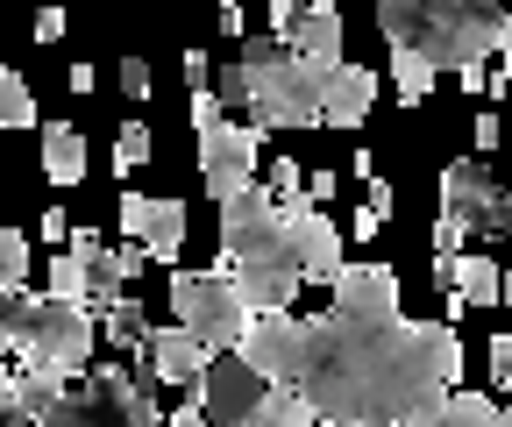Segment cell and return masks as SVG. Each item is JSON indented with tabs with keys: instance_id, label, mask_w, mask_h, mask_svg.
Instances as JSON below:
<instances>
[{
	"instance_id": "obj_1",
	"label": "cell",
	"mask_w": 512,
	"mask_h": 427,
	"mask_svg": "<svg viewBox=\"0 0 512 427\" xmlns=\"http://www.w3.org/2000/svg\"><path fill=\"white\" fill-rule=\"evenodd\" d=\"M463 385V335L448 321H306V385L320 427H406L420 406Z\"/></svg>"
},
{
	"instance_id": "obj_2",
	"label": "cell",
	"mask_w": 512,
	"mask_h": 427,
	"mask_svg": "<svg viewBox=\"0 0 512 427\" xmlns=\"http://www.w3.org/2000/svg\"><path fill=\"white\" fill-rule=\"evenodd\" d=\"M377 29L392 50L427 57L434 72H470L484 57L512 50V15L505 8H470V0H384Z\"/></svg>"
},
{
	"instance_id": "obj_3",
	"label": "cell",
	"mask_w": 512,
	"mask_h": 427,
	"mask_svg": "<svg viewBox=\"0 0 512 427\" xmlns=\"http://www.w3.org/2000/svg\"><path fill=\"white\" fill-rule=\"evenodd\" d=\"M93 349H100V321L93 307H72V299H22V321H15V363H36L50 378H86L93 371Z\"/></svg>"
},
{
	"instance_id": "obj_4",
	"label": "cell",
	"mask_w": 512,
	"mask_h": 427,
	"mask_svg": "<svg viewBox=\"0 0 512 427\" xmlns=\"http://www.w3.org/2000/svg\"><path fill=\"white\" fill-rule=\"evenodd\" d=\"M242 72H249V107H256V136L264 129H313L320 121V72H306L278 36H249L242 43Z\"/></svg>"
},
{
	"instance_id": "obj_5",
	"label": "cell",
	"mask_w": 512,
	"mask_h": 427,
	"mask_svg": "<svg viewBox=\"0 0 512 427\" xmlns=\"http://www.w3.org/2000/svg\"><path fill=\"white\" fill-rule=\"evenodd\" d=\"M36 427H164L157 413V385H143L136 371L93 363L79 385H64L57 406L36 413Z\"/></svg>"
},
{
	"instance_id": "obj_6",
	"label": "cell",
	"mask_w": 512,
	"mask_h": 427,
	"mask_svg": "<svg viewBox=\"0 0 512 427\" xmlns=\"http://www.w3.org/2000/svg\"><path fill=\"white\" fill-rule=\"evenodd\" d=\"M221 271H292V228L264 186H249L221 207Z\"/></svg>"
},
{
	"instance_id": "obj_7",
	"label": "cell",
	"mask_w": 512,
	"mask_h": 427,
	"mask_svg": "<svg viewBox=\"0 0 512 427\" xmlns=\"http://www.w3.org/2000/svg\"><path fill=\"white\" fill-rule=\"evenodd\" d=\"M171 314H178V328L200 342L207 356L228 349V342H242V328H249L242 299H235V278H228L221 264H214V271H178V278H171Z\"/></svg>"
},
{
	"instance_id": "obj_8",
	"label": "cell",
	"mask_w": 512,
	"mask_h": 427,
	"mask_svg": "<svg viewBox=\"0 0 512 427\" xmlns=\"http://www.w3.org/2000/svg\"><path fill=\"white\" fill-rule=\"evenodd\" d=\"M441 221L448 228H463V235H512V193L491 186V171L484 157H456V164H441Z\"/></svg>"
},
{
	"instance_id": "obj_9",
	"label": "cell",
	"mask_w": 512,
	"mask_h": 427,
	"mask_svg": "<svg viewBox=\"0 0 512 427\" xmlns=\"http://www.w3.org/2000/svg\"><path fill=\"white\" fill-rule=\"evenodd\" d=\"M235 356H242L271 392H299V385H306V321H292V314H256V321L242 328Z\"/></svg>"
},
{
	"instance_id": "obj_10",
	"label": "cell",
	"mask_w": 512,
	"mask_h": 427,
	"mask_svg": "<svg viewBox=\"0 0 512 427\" xmlns=\"http://www.w3.org/2000/svg\"><path fill=\"white\" fill-rule=\"evenodd\" d=\"M264 378L249 371L242 356H207L200 385H192V406L207 413V427H256V406H264Z\"/></svg>"
},
{
	"instance_id": "obj_11",
	"label": "cell",
	"mask_w": 512,
	"mask_h": 427,
	"mask_svg": "<svg viewBox=\"0 0 512 427\" xmlns=\"http://www.w3.org/2000/svg\"><path fill=\"white\" fill-rule=\"evenodd\" d=\"M256 129H242V121H214V129H200V186L228 207L235 193L256 186Z\"/></svg>"
},
{
	"instance_id": "obj_12",
	"label": "cell",
	"mask_w": 512,
	"mask_h": 427,
	"mask_svg": "<svg viewBox=\"0 0 512 427\" xmlns=\"http://www.w3.org/2000/svg\"><path fill=\"white\" fill-rule=\"evenodd\" d=\"M285 228H292V271L299 278H320V285H335L342 278V221L328 207H285Z\"/></svg>"
},
{
	"instance_id": "obj_13",
	"label": "cell",
	"mask_w": 512,
	"mask_h": 427,
	"mask_svg": "<svg viewBox=\"0 0 512 427\" xmlns=\"http://www.w3.org/2000/svg\"><path fill=\"white\" fill-rule=\"evenodd\" d=\"M335 314H342V321H363V328L406 321V314H399V271H392V264H342V278H335Z\"/></svg>"
},
{
	"instance_id": "obj_14",
	"label": "cell",
	"mask_w": 512,
	"mask_h": 427,
	"mask_svg": "<svg viewBox=\"0 0 512 427\" xmlns=\"http://www.w3.org/2000/svg\"><path fill=\"white\" fill-rule=\"evenodd\" d=\"M121 235L136 242L150 264H178V250H185V200H143V193H121Z\"/></svg>"
},
{
	"instance_id": "obj_15",
	"label": "cell",
	"mask_w": 512,
	"mask_h": 427,
	"mask_svg": "<svg viewBox=\"0 0 512 427\" xmlns=\"http://www.w3.org/2000/svg\"><path fill=\"white\" fill-rule=\"evenodd\" d=\"M128 356H136L143 385H185V392H192V385H200V371H207V349L192 342L178 321H171V328H150Z\"/></svg>"
},
{
	"instance_id": "obj_16",
	"label": "cell",
	"mask_w": 512,
	"mask_h": 427,
	"mask_svg": "<svg viewBox=\"0 0 512 427\" xmlns=\"http://www.w3.org/2000/svg\"><path fill=\"white\" fill-rule=\"evenodd\" d=\"M64 257L79 264V278H86V307L100 314V307H114L121 299V250H107V242L93 235V228H72V242H64Z\"/></svg>"
},
{
	"instance_id": "obj_17",
	"label": "cell",
	"mask_w": 512,
	"mask_h": 427,
	"mask_svg": "<svg viewBox=\"0 0 512 427\" xmlns=\"http://www.w3.org/2000/svg\"><path fill=\"white\" fill-rule=\"evenodd\" d=\"M370 107H377V79L363 65H335L328 86H320V121H328V129H363Z\"/></svg>"
},
{
	"instance_id": "obj_18",
	"label": "cell",
	"mask_w": 512,
	"mask_h": 427,
	"mask_svg": "<svg viewBox=\"0 0 512 427\" xmlns=\"http://www.w3.org/2000/svg\"><path fill=\"white\" fill-rule=\"evenodd\" d=\"M285 50L299 57L306 72L328 79V72L342 65V15H335V8H299V29L285 36Z\"/></svg>"
},
{
	"instance_id": "obj_19",
	"label": "cell",
	"mask_w": 512,
	"mask_h": 427,
	"mask_svg": "<svg viewBox=\"0 0 512 427\" xmlns=\"http://www.w3.org/2000/svg\"><path fill=\"white\" fill-rule=\"evenodd\" d=\"M434 278L448 285V299L456 307H498V264L491 257H456V264H434Z\"/></svg>"
},
{
	"instance_id": "obj_20",
	"label": "cell",
	"mask_w": 512,
	"mask_h": 427,
	"mask_svg": "<svg viewBox=\"0 0 512 427\" xmlns=\"http://www.w3.org/2000/svg\"><path fill=\"white\" fill-rule=\"evenodd\" d=\"M235 278V299H242V314H292V299H299V278L292 271H228Z\"/></svg>"
},
{
	"instance_id": "obj_21",
	"label": "cell",
	"mask_w": 512,
	"mask_h": 427,
	"mask_svg": "<svg viewBox=\"0 0 512 427\" xmlns=\"http://www.w3.org/2000/svg\"><path fill=\"white\" fill-rule=\"evenodd\" d=\"M43 171H50V186H86V129L43 121Z\"/></svg>"
},
{
	"instance_id": "obj_22",
	"label": "cell",
	"mask_w": 512,
	"mask_h": 427,
	"mask_svg": "<svg viewBox=\"0 0 512 427\" xmlns=\"http://www.w3.org/2000/svg\"><path fill=\"white\" fill-rule=\"evenodd\" d=\"M406 427H498V406H491L484 392H448V399L420 406Z\"/></svg>"
},
{
	"instance_id": "obj_23",
	"label": "cell",
	"mask_w": 512,
	"mask_h": 427,
	"mask_svg": "<svg viewBox=\"0 0 512 427\" xmlns=\"http://www.w3.org/2000/svg\"><path fill=\"white\" fill-rule=\"evenodd\" d=\"M93 321H100V342H114V349H136V342L150 335V314H143V307H136L128 292L114 299V307H100Z\"/></svg>"
},
{
	"instance_id": "obj_24",
	"label": "cell",
	"mask_w": 512,
	"mask_h": 427,
	"mask_svg": "<svg viewBox=\"0 0 512 427\" xmlns=\"http://www.w3.org/2000/svg\"><path fill=\"white\" fill-rule=\"evenodd\" d=\"M29 121H36V93H29V79L0 65V129H29Z\"/></svg>"
},
{
	"instance_id": "obj_25",
	"label": "cell",
	"mask_w": 512,
	"mask_h": 427,
	"mask_svg": "<svg viewBox=\"0 0 512 427\" xmlns=\"http://www.w3.org/2000/svg\"><path fill=\"white\" fill-rule=\"evenodd\" d=\"M392 86H399V100H406V107H420V100L434 93V65H427V57L392 50Z\"/></svg>"
},
{
	"instance_id": "obj_26",
	"label": "cell",
	"mask_w": 512,
	"mask_h": 427,
	"mask_svg": "<svg viewBox=\"0 0 512 427\" xmlns=\"http://www.w3.org/2000/svg\"><path fill=\"white\" fill-rule=\"evenodd\" d=\"M256 427H313V406L299 392H264V406H256Z\"/></svg>"
},
{
	"instance_id": "obj_27",
	"label": "cell",
	"mask_w": 512,
	"mask_h": 427,
	"mask_svg": "<svg viewBox=\"0 0 512 427\" xmlns=\"http://www.w3.org/2000/svg\"><path fill=\"white\" fill-rule=\"evenodd\" d=\"M157 150V136L143 129V121H121V136H114V171H143Z\"/></svg>"
},
{
	"instance_id": "obj_28",
	"label": "cell",
	"mask_w": 512,
	"mask_h": 427,
	"mask_svg": "<svg viewBox=\"0 0 512 427\" xmlns=\"http://www.w3.org/2000/svg\"><path fill=\"white\" fill-rule=\"evenodd\" d=\"M0 285H29V235L22 228H0Z\"/></svg>"
},
{
	"instance_id": "obj_29",
	"label": "cell",
	"mask_w": 512,
	"mask_h": 427,
	"mask_svg": "<svg viewBox=\"0 0 512 427\" xmlns=\"http://www.w3.org/2000/svg\"><path fill=\"white\" fill-rule=\"evenodd\" d=\"M0 427H36V406L15 385V363H0Z\"/></svg>"
},
{
	"instance_id": "obj_30",
	"label": "cell",
	"mask_w": 512,
	"mask_h": 427,
	"mask_svg": "<svg viewBox=\"0 0 512 427\" xmlns=\"http://www.w3.org/2000/svg\"><path fill=\"white\" fill-rule=\"evenodd\" d=\"M264 193H271L278 207H299V200H306V164L278 157V164H271V186H264Z\"/></svg>"
},
{
	"instance_id": "obj_31",
	"label": "cell",
	"mask_w": 512,
	"mask_h": 427,
	"mask_svg": "<svg viewBox=\"0 0 512 427\" xmlns=\"http://www.w3.org/2000/svg\"><path fill=\"white\" fill-rule=\"evenodd\" d=\"M50 299H72V307H86V278H79V264L72 257H50Z\"/></svg>"
},
{
	"instance_id": "obj_32",
	"label": "cell",
	"mask_w": 512,
	"mask_h": 427,
	"mask_svg": "<svg viewBox=\"0 0 512 427\" xmlns=\"http://www.w3.org/2000/svg\"><path fill=\"white\" fill-rule=\"evenodd\" d=\"M22 299H29V292L0 285V363H15V321H22Z\"/></svg>"
},
{
	"instance_id": "obj_33",
	"label": "cell",
	"mask_w": 512,
	"mask_h": 427,
	"mask_svg": "<svg viewBox=\"0 0 512 427\" xmlns=\"http://www.w3.org/2000/svg\"><path fill=\"white\" fill-rule=\"evenodd\" d=\"M214 100H221V107H249V72H242V57H235V65H221Z\"/></svg>"
},
{
	"instance_id": "obj_34",
	"label": "cell",
	"mask_w": 512,
	"mask_h": 427,
	"mask_svg": "<svg viewBox=\"0 0 512 427\" xmlns=\"http://www.w3.org/2000/svg\"><path fill=\"white\" fill-rule=\"evenodd\" d=\"M150 86H157V72L143 65V57H121V93L128 100H150Z\"/></svg>"
},
{
	"instance_id": "obj_35",
	"label": "cell",
	"mask_w": 512,
	"mask_h": 427,
	"mask_svg": "<svg viewBox=\"0 0 512 427\" xmlns=\"http://www.w3.org/2000/svg\"><path fill=\"white\" fill-rule=\"evenodd\" d=\"M491 385L512 392V335H491Z\"/></svg>"
},
{
	"instance_id": "obj_36",
	"label": "cell",
	"mask_w": 512,
	"mask_h": 427,
	"mask_svg": "<svg viewBox=\"0 0 512 427\" xmlns=\"http://www.w3.org/2000/svg\"><path fill=\"white\" fill-rule=\"evenodd\" d=\"M363 214H377V221H392V186H384L377 171L363 178Z\"/></svg>"
},
{
	"instance_id": "obj_37",
	"label": "cell",
	"mask_w": 512,
	"mask_h": 427,
	"mask_svg": "<svg viewBox=\"0 0 512 427\" xmlns=\"http://www.w3.org/2000/svg\"><path fill=\"white\" fill-rule=\"evenodd\" d=\"M470 136H477V157H491L498 150V114L484 107V114H470Z\"/></svg>"
},
{
	"instance_id": "obj_38",
	"label": "cell",
	"mask_w": 512,
	"mask_h": 427,
	"mask_svg": "<svg viewBox=\"0 0 512 427\" xmlns=\"http://www.w3.org/2000/svg\"><path fill=\"white\" fill-rule=\"evenodd\" d=\"M207 79H214V57H207V50H185V86L207 93Z\"/></svg>"
},
{
	"instance_id": "obj_39",
	"label": "cell",
	"mask_w": 512,
	"mask_h": 427,
	"mask_svg": "<svg viewBox=\"0 0 512 427\" xmlns=\"http://www.w3.org/2000/svg\"><path fill=\"white\" fill-rule=\"evenodd\" d=\"M214 121H228V107L214 93H192V129H214Z\"/></svg>"
},
{
	"instance_id": "obj_40",
	"label": "cell",
	"mask_w": 512,
	"mask_h": 427,
	"mask_svg": "<svg viewBox=\"0 0 512 427\" xmlns=\"http://www.w3.org/2000/svg\"><path fill=\"white\" fill-rule=\"evenodd\" d=\"M292 29H299V8H292V0H271V36L285 43Z\"/></svg>"
},
{
	"instance_id": "obj_41",
	"label": "cell",
	"mask_w": 512,
	"mask_h": 427,
	"mask_svg": "<svg viewBox=\"0 0 512 427\" xmlns=\"http://www.w3.org/2000/svg\"><path fill=\"white\" fill-rule=\"evenodd\" d=\"M36 235H43V242H72V221H64V207H50V214L36 221Z\"/></svg>"
},
{
	"instance_id": "obj_42",
	"label": "cell",
	"mask_w": 512,
	"mask_h": 427,
	"mask_svg": "<svg viewBox=\"0 0 512 427\" xmlns=\"http://www.w3.org/2000/svg\"><path fill=\"white\" fill-rule=\"evenodd\" d=\"M36 36H43V43H57V36H64V15H57V8H43V15H36Z\"/></svg>"
},
{
	"instance_id": "obj_43",
	"label": "cell",
	"mask_w": 512,
	"mask_h": 427,
	"mask_svg": "<svg viewBox=\"0 0 512 427\" xmlns=\"http://www.w3.org/2000/svg\"><path fill=\"white\" fill-rule=\"evenodd\" d=\"M164 427H207V413H200V406H192V399H185V406H178V413H171Z\"/></svg>"
},
{
	"instance_id": "obj_44",
	"label": "cell",
	"mask_w": 512,
	"mask_h": 427,
	"mask_svg": "<svg viewBox=\"0 0 512 427\" xmlns=\"http://www.w3.org/2000/svg\"><path fill=\"white\" fill-rule=\"evenodd\" d=\"M498 299H505V307H512V271H505V278H498Z\"/></svg>"
},
{
	"instance_id": "obj_45",
	"label": "cell",
	"mask_w": 512,
	"mask_h": 427,
	"mask_svg": "<svg viewBox=\"0 0 512 427\" xmlns=\"http://www.w3.org/2000/svg\"><path fill=\"white\" fill-rule=\"evenodd\" d=\"M498 79H505V86H512V50H505V72H498Z\"/></svg>"
},
{
	"instance_id": "obj_46",
	"label": "cell",
	"mask_w": 512,
	"mask_h": 427,
	"mask_svg": "<svg viewBox=\"0 0 512 427\" xmlns=\"http://www.w3.org/2000/svg\"><path fill=\"white\" fill-rule=\"evenodd\" d=\"M498 427H512V406H505V413H498Z\"/></svg>"
}]
</instances>
